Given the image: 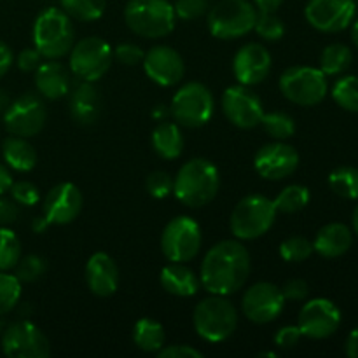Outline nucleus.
Wrapping results in <instances>:
<instances>
[{"label": "nucleus", "instance_id": "1", "mask_svg": "<svg viewBox=\"0 0 358 358\" xmlns=\"http://www.w3.org/2000/svg\"><path fill=\"white\" fill-rule=\"evenodd\" d=\"M250 276V254L240 240H222L210 247L199 268V283L206 292L231 296Z\"/></svg>", "mask_w": 358, "mask_h": 358}, {"label": "nucleus", "instance_id": "2", "mask_svg": "<svg viewBox=\"0 0 358 358\" xmlns=\"http://www.w3.org/2000/svg\"><path fill=\"white\" fill-rule=\"evenodd\" d=\"M220 189L219 168L205 157L184 163L173 178V194L189 208H203L215 199Z\"/></svg>", "mask_w": 358, "mask_h": 358}, {"label": "nucleus", "instance_id": "3", "mask_svg": "<svg viewBox=\"0 0 358 358\" xmlns=\"http://www.w3.org/2000/svg\"><path fill=\"white\" fill-rule=\"evenodd\" d=\"M34 48L45 59H62L76 44L72 17L58 7H45L34 23Z\"/></svg>", "mask_w": 358, "mask_h": 358}, {"label": "nucleus", "instance_id": "4", "mask_svg": "<svg viewBox=\"0 0 358 358\" xmlns=\"http://www.w3.org/2000/svg\"><path fill=\"white\" fill-rule=\"evenodd\" d=\"M124 21L138 37L161 38L173 31L177 14L170 0H128Z\"/></svg>", "mask_w": 358, "mask_h": 358}, {"label": "nucleus", "instance_id": "5", "mask_svg": "<svg viewBox=\"0 0 358 358\" xmlns=\"http://www.w3.org/2000/svg\"><path fill=\"white\" fill-rule=\"evenodd\" d=\"M192 324L201 339L208 343H222L236 331L238 311L227 296L212 294L196 304Z\"/></svg>", "mask_w": 358, "mask_h": 358}, {"label": "nucleus", "instance_id": "6", "mask_svg": "<svg viewBox=\"0 0 358 358\" xmlns=\"http://www.w3.org/2000/svg\"><path fill=\"white\" fill-rule=\"evenodd\" d=\"M276 208L273 199L261 194L245 196L234 206L229 219V229L240 241H252L264 236L276 220Z\"/></svg>", "mask_w": 358, "mask_h": 358}, {"label": "nucleus", "instance_id": "7", "mask_svg": "<svg viewBox=\"0 0 358 358\" xmlns=\"http://www.w3.org/2000/svg\"><path fill=\"white\" fill-rule=\"evenodd\" d=\"M257 9L250 0H220L210 7L208 31L220 41H234L254 30Z\"/></svg>", "mask_w": 358, "mask_h": 358}, {"label": "nucleus", "instance_id": "8", "mask_svg": "<svg viewBox=\"0 0 358 358\" xmlns=\"http://www.w3.org/2000/svg\"><path fill=\"white\" fill-rule=\"evenodd\" d=\"M215 110V100L203 83L184 84L178 87L170 103V115L178 126L184 128H201L208 124Z\"/></svg>", "mask_w": 358, "mask_h": 358}, {"label": "nucleus", "instance_id": "9", "mask_svg": "<svg viewBox=\"0 0 358 358\" xmlns=\"http://www.w3.org/2000/svg\"><path fill=\"white\" fill-rule=\"evenodd\" d=\"M280 91L290 103L301 107H315L322 103L329 93L327 76L320 69L296 65L280 76Z\"/></svg>", "mask_w": 358, "mask_h": 358}, {"label": "nucleus", "instance_id": "10", "mask_svg": "<svg viewBox=\"0 0 358 358\" xmlns=\"http://www.w3.org/2000/svg\"><path fill=\"white\" fill-rule=\"evenodd\" d=\"M114 49L101 37H84L69 52V69L77 79L96 83L110 70Z\"/></svg>", "mask_w": 358, "mask_h": 358}, {"label": "nucleus", "instance_id": "11", "mask_svg": "<svg viewBox=\"0 0 358 358\" xmlns=\"http://www.w3.org/2000/svg\"><path fill=\"white\" fill-rule=\"evenodd\" d=\"M201 227L187 215L173 217L161 234V250L170 262L192 261L201 250Z\"/></svg>", "mask_w": 358, "mask_h": 358}, {"label": "nucleus", "instance_id": "12", "mask_svg": "<svg viewBox=\"0 0 358 358\" xmlns=\"http://www.w3.org/2000/svg\"><path fill=\"white\" fill-rule=\"evenodd\" d=\"M48 121V110L42 98L35 93H24L13 100L3 112V126L10 135L30 136L38 135Z\"/></svg>", "mask_w": 358, "mask_h": 358}, {"label": "nucleus", "instance_id": "13", "mask_svg": "<svg viewBox=\"0 0 358 358\" xmlns=\"http://www.w3.org/2000/svg\"><path fill=\"white\" fill-rule=\"evenodd\" d=\"M2 352L9 358H48L51 346L37 325L30 320H20L3 329Z\"/></svg>", "mask_w": 358, "mask_h": 358}, {"label": "nucleus", "instance_id": "14", "mask_svg": "<svg viewBox=\"0 0 358 358\" xmlns=\"http://www.w3.org/2000/svg\"><path fill=\"white\" fill-rule=\"evenodd\" d=\"M357 14L355 0H310L304 17L322 34H339L353 23Z\"/></svg>", "mask_w": 358, "mask_h": 358}, {"label": "nucleus", "instance_id": "15", "mask_svg": "<svg viewBox=\"0 0 358 358\" xmlns=\"http://www.w3.org/2000/svg\"><path fill=\"white\" fill-rule=\"evenodd\" d=\"M282 287L271 282H259L247 289L241 299V311L250 322L259 325L271 324L285 308Z\"/></svg>", "mask_w": 358, "mask_h": 358}, {"label": "nucleus", "instance_id": "16", "mask_svg": "<svg viewBox=\"0 0 358 358\" xmlns=\"http://www.w3.org/2000/svg\"><path fill=\"white\" fill-rule=\"evenodd\" d=\"M222 112L227 121L240 129H252L261 124L264 115L262 100L248 86H229L222 94Z\"/></svg>", "mask_w": 358, "mask_h": 358}, {"label": "nucleus", "instance_id": "17", "mask_svg": "<svg viewBox=\"0 0 358 358\" xmlns=\"http://www.w3.org/2000/svg\"><path fill=\"white\" fill-rule=\"evenodd\" d=\"M341 325V310L325 297L311 299L301 308L297 327L301 334L310 339H327Z\"/></svg>", "mask_w": 358, "mask_h": 358}, {"label": "nucleus", "instance_id": "18", "mask_svg": "<svg viewBox=\"0 0 358 358\" xmlns=\"http://www.w3.org/2000/svg\"><path fill=\"white\" fill-rule=\"evenodd\" d=\"M299 166V152L283 140L266 143L255 152L254 168L266 180H283Z\"/></svg>", "mask_w": 358, "mask_h": 358}, {"label": "nucleus", "instance_id": "19", "mask_svg": "<svg viewBox=\"0 0 358 358\" xmlns=\"http://www.w3.org/2000/svg\"><path fill=\"white\" fill-rule=\"evenodd\" d=\"M83 205L84 198L80 189L72 182H62L45 194L42 203V215L49 224L65 226L79 217Z\"/></svg>", "mask_w": 358, "mask_h": 358}, {"label": "nucleus", "instance_id": "20", "mask_svg": "<svg viewBox=\"0 0 358 358\" xmlns=\"http://www.w3.org/2000/svg\"><path fill=\"white\" fill-rule=\"evenodd\" d=\"M147 77L157 86H177L185 73V63L178 51L170 45H154L145 52L142 62Z\"/></svg>", "mask_w": 358, "mask_h": 358}, {"label": "nucleus", "instance_id": "21", "mask_svg": "<svg viewBox=\"0 0 358 358\" xmlns=\"http://www.w3.org/2000/svg\"><path fill=\"white\" fill-rule=\"evenodd\" d=\"M273 58L268 49L257 42H248L241 45L233 59V73L238 84L243 86H257L264 83L271 73Z\"/></svg>", "mask_w": 358, "mask_h": 358}, {"label": "nucleus", "instance_id": "22", "mask_svg": "<svg viewBox=\"0 0 358 358\" xmlns=\"http://www.w3.org/2000/svg\"><path fill=\"white\" fill-rule=\"evenodd\" d=\"M84 278L91 294L98 297H110L119 289V268L114 259L105 252H96L86 262Z\"/></svg>", "mask_w": 358, "mask_h": 358}, {"label": "nucleus", "instance_id": "23", "mask_svg": "<svg viewBox=\"0 0 358 358\" xmlns=\"http://www.w3.org/2000/svg\"><path fill=\"white\" fill-rule=\"evenodd\" d=\"M70 69H66L59 59H45L35 70V87L38 94L48 100H59L70 93L72 79Z\"/></svg>", "mask_w": 358, "mask_h": 358}, {"label": "nucleus", "instance_id": "24", "mask_svg": "<svg viewBox=\"0 0 358 358\" xmlns=\"http://www.w3.org/2000/svg\"><path fill=\"white\" fill-rule=\"evenodd\" d=\"M69 110L79 126L96 124L101 114V96L94 83L83 80L70 91Z\"/></svg>", "mask_w": 358, "mask_h": 358}, {"label": "nucleus", "instance_id": "25", "mask_svg": "<svg viewBox=\"0 0 358 358\" xmlns=\"http://www.w3.org/2000/svg\"><path fill=\"white\" fill-rule=\"evenodd\" d=\"M353 231L343 222H331L322 227L313 240V250L324 259H338L352 248Z\"/></svg>", "mask_w": 358, "mask_h": 358}, {"label": "nucleus", "instance_id": "26", "mask_svg": "<svg viewBox=\"0 0 358 358\" xmlns=\"http://www.w3.org/2000/svg\"><path fill=\"white\" fill-rule=\"evenodd\" d=\"M161 287L177 297H192L199 290V276L185 262H170L161 269Z\"/></svg>", "mask_w": 358, "mask_h": 358}, {"label": "nucleus", "instance_id": "27", "mask_svg": "<svg viewBox=\"0 0 358 358\" xmlns=\"http://www.w3.org/2000/svg\"><path fill=\"white\" fill-rule=\"evenodd\" d=\"M150 143L152 149L161 159L173 161L180 157L182 150H184V135L177 122L171 121H159V124L154 128L152 135H150Z\"/></svg>", "mask_w": 358, "mask_h": 358}, {"label": "nucleus", "instance_id": "28", "mask_svg": "<svg viewBox=\"0 0 358 358\" xmlns=\"http://www.w3.org/2000/svg\"><path fill=\"white\" fill-rule=\"evenodd\" d=\"M2 156L7 166L20 173H27L37 166V150L23 136H7L2 143Z\"/></svg>", "mask_w": 358, "mask_h": 358}, {"label": "nucleus", "instance_id": "29", "mask_svg": "<svg viewBox=\"0 0 358 358\" xmlns=\"http://www.w3.org/2000/svg\"><path fill=\"white\" fill-rule=\"evenodd\" d=\"M164 341H166L164 327L154 318H140L133 327V343L142 352L157 353L164 346Z\"/></svg>", "mask_w": 358, "mask_h": 358}, {"label": "nucleus", "instance_id": "30", "mask_svg": "<svg viewBox=\"0 0 358 358\" xmlns=\"http://www.w3.org/2000/svg\"><path fill=\"white\" fill-rule=\"evenodd\" d=\"M353 62V52L348 45L341 42L329 44L320 55V70L327 77L341 76L350 69Z\"/></svg>", "mask_w": 358, "mask_h": 358}, {"label": "nucleus", "instance_id": "31", "mask_svg": "<svg viewBox=\"0 0 358 358\" xmlns=\"http://www.w3.org/2000/svg\"><path fill=\"white\" fill-rule=\"evenodd\" d=\"M310 189L301 184H290L280 191V194L273 199L276 212L296 213L310 205Z\"/></svg>", "mask_w": 358, "mask_h": 358}, {"label": "nucleus", "instance_id": "32", "mask_svg": "<svg viewBox=\"0 0 358 358\" xmlns=\"http://www.w3.org/2000/svg\"><path fill=\"white\" fill-rule=\"evenodd\" d=\"M62 9L77 21H96L107 9V0H59Z\"/></svg>", "mask_w": 358, "mask_h": 358}, {"label": "nucleus", "instance_id": "33", "mask_svg": "<svg viewBox=\"0 0 358 358\" xmlns=\"http://www.w3.org/2000/svg\"><path fill=\"white\" fill-rule=\"evenodd\" d=\"M329 185L334 194L345 199H358V168L339 166L329 175Z\"/></svg>", "mask_w": 358, "mask_h": 358}, {"label": "nucleus", "instance_id": "34", "mask_svg": "<svg viewBox=\"0 0 358 358\" xmlns=\"http://www.w3.org/2000/svg\"><path fill=\"white\" fill-rule=\"evenodd\" d=\"M332 100L343 110L358 114V76H343L332 86Z\"/></svg>", "mask_w": 358, "mask_h": 358}, {"label": "nucleus", "instance_id": "35", "mask_svg": "<svg viewBox=\"0 0 358 358\" xmlns=\"http://www.w3.org/2000/svg\"><path fill=\"white\" fill-rule=\"evenodd\" d=\"M261 126L275 140H287L296 133V121L285 112H264Z\"/></svg>", "mask_w": 358, "mask_h": 358}, {"label": "nucleus", "instance_id": "36", "mask_svg": "<svg viewBox=\"0 0 358 358\" xmlns=\"http://www.w3.org/2000/svg\"><path fill=\"white\" fill-rule=\"evenodd\" d=\"M21 241L13 229L0 227V271H10L21 259Z\"/></svg>", "mask_w": 358, "mask_h": 358}, {"label": "nucleus", "instance_id": "37", "mask_svg": "<svg viewBox=\"0 0 358 358\" xmlns=\"http://www.w3.org/2000/svg\"><path fill=\"white\" fill-rule=\"evenodd\" d=\"M48 271V262L41 255H21V259L17 261V264L14 266V276L20 280L21 283H34L38 282L42 276Z\"/></svg>", "mask_w": 358, "mask_h": 358}, {"label": "nucleus", "instance_id": "38", "mask_svg": "<svg viewBox=\"0 0 358 358\" xmlns=\"http://www.w3.org/2000/svg\"><path fill=\"white\" fill-rule=\"evenodd\" d=\"M21 299V282L9 271H0V317L10 313Z\"/></svg>", "mask_w": 358, "mask_h": 358}, {"label": "nucleus", "instance_id": "39", "mask_svg": "<svg viewBox=\"0 0 358 358\" xmlns=\"http://www.w3.org/2000/svg\"><path fill=\"white\" fill-rule=\"evenodd\" d=\"M313 252V241L304 236H290L280 245V257L285 262H304Z\"/></svg>", "mask_w": 358, "mask_h": 358}, {"label": "nucleus", "instance_id": "40", "mask_svg": "<svg viewBox=\"0 0 358 358\" xmlns=\"http://www.w3.org/2000/svg\"><path fill=\"white\" fill-rule=\"evenodd\" d=\"M254 31L264 41L276 42L285 35V23L282 17L276 16V13H257Z\"/></svg>", "mask_w": 358, "mask_h": 358}, {"label": "nucleus", "instance_id": "41", "mask_svg": "<svg viewBox=\"0 0 358 358\" xmlns=\"http://www.w3.org/2000/svg\"><path fill=\"white\" fill-rule=\"evenodd\" d=\"M145 189L152 198L164 199L173 194V177L163 170L152 171L145 180Z\"/></svg>", "mask_w": 358, "mask_h": 358}, {"label": "nucleus", "instance_id": "42", "mask_svg": "<svg viewBox=\"0 0 358 358\" xmlns=\"http://www.w3.org/2000/svg\"><path fill=\"white\" fill-rule=\"evenodd\" d=\"M210 7H212V0H177L173 3L175 14L184 21H192L205 16L208 14Z\"/></svg>", "mask_w": 358, "mask_h": 358}, {"label": "nucleus", "instance_id": "43", "mask_svg": "<svg viewBox=\"0 0 358 358\" xmlns=\"http://www.w3.org/2000/svg\"><path fill=\"white\" fill-rule=\"evenodd\" d=\"M9 192H10V198L21 206H35L38 201H41V192H38V187L28 180L13 182Z\"/></svg>", "mask_w": 358, "mask_h": 358}, {"label": "nucleus", "instance_id": "44", "mask_svg": "<svg viewBox=\"0 0 358 358\" xmlns=\"http://www.w3.org/2000/svg\"><path fill=\"white\" fill-rule=\"evenodd\" d=\"M143 56H145V51H142L140 45L131 44V42L119 44L117 48L114 49V58L126 66L140 65V63L143 62Z\"/></svg>", "mask_w": 358, "mask_h": 358}, {"label": "nucleus", "instance_id": "45", "mask_svg": "<svg viewBox=\"0 0 358 358\" xmlns=\"http://www.w3.org/2000/svg\"><path fill=\"white\" fill-rule=\"evenodd\" d=\"M303 334H301V329L297 325H285V327L278 329V332L275 334L273 341L278 348L282 350H290L296 348L297 343L301 341Z\"/></svg>", "mask_w": 358, "mask_h": 358}, {"label": "nucleus", "instance_id": "46", "mask_svg": "<svg viewBox=\"0 0 358 358\" xmlns=\"http://www.w3.org/2000/svg\"><path fill=\"white\" fill-rule=\"evenodd\" d=\"M282 292L285 301H304L310 296V287L304 280L294 278L282 287Z\"/></svg>", "mask_w": 358, "mask_h": 358}, {"label": "nucleus", "instance_id": "47", "mask_svg": "<svg viewBox=\"0 0 358 358\" xmlns=\"http://www.w3.org/2000/svg\"><path fill=\"white\" fill-rule=\"evenodd\" d=\"M159 358H203V353L189 345H170L163 346L157 352Z\"/></svg>", "mask_w": 358, "mask_h": 358}, {"label": "nucleus", "instance_id": "48", "mask_svg": "<svg viewBox=\"0 0 358 358\" xmlns=\"http://www.w3.org/2000/svg\"><path fill=\"white\" fill-rule=\"evenodd\" d=\"M20 219V208L14 199L0 196V227H9Z\"/></svg>", "mask_w": 358, "mask_h": 358}, {"label": "nucleus", "instance_id": "49", "mask_svg": "<svg viewBox=\"0 0 358 358\" xmlns=\"http://www.w3.org/2000/svg\"><path fill=\"white\" fill-rule=\"evenodd\" d=\"M42 63V55L35 48H27L17 55V69L21 72H35Z\"/></svg>", "mask_w": 358, "mask_h": 358}, {"label": "nucleus", "instance_id": "50", "mask_svg": "<svg viewBox=\"0 0 358 358\" xmlns=\"http://www.w3.org/2000/svg\"><path fill=\"white\" fill-rule=\"evenodd\" d=\"M13 62H14L13 49H10L6 42L0 41V79L9 72L10 66H13Z\"/></svg>", "mask_w": 358, "mask_h": 358}, {"label": "nucleus", "instance_id": "51", "mask_svg": "<svg viewBox=\"0 0 358 358\" xmlns=\"http://www.w3.org/2000/svg\"><path fill=\"white\" fill-rule=\"evenodd\" d=\"M257 13H276L282 7L283 0H254L252 2Z\"/></svg>", "mask_w": 358, "mask_h": 358}, {"label": "nucleus", "instance_id": "52", "mask_svg": "<svg viewBox=\"0 0 358 358\" xmlns=\"http://www.w3.org/2000/svg\"><path fill=\"white\" fill-rule=\"evenodd\" d=\"M345 352L350 358H358V327L353 329L346 338Z\"/></svg>", "mask_w": 358, "mask_h": 358}, {"label": "nucleus", "instance_id": "53", "mask_svg": "<svg viewBox=\"0 0 358 358\" xmlns=\"http://www.w3.org/2000/svg\"><path fill=\"white\" fill-rule=\"evenodd\" d=\"M13 175H10L9 166H3L0 164V196H3L6 192H9L10 185H13Z\"/></svg>", "mask_w": 358, "mask_h": 358}, {"label": "nucleus", "instance_id": "54", "mask_svg": "<svg viewBox=\"0 0 358 358\" xmlns=\"http://www.w3.org/2000/svg\"><path fill=\"white\" fill-rule=\"evenodd\" d=\"M49 226H51V224H49L48 220H45L44 215H42V217H35L34 222H31V227H34L35 233H44V231L48 229Z\"/></svg>", "mask_w": 358, "mask_h": 358}, {"label": "nucleus", "instance_id": "55", "mask_svg": "<svg viewBox=\"0 0 358 358\" xmlns=\"http://www.w3.org/2000/svg\"><path fill=\"white\" fill-rule=\"evenodd\" d=\"M9 103H10V98L9 94H7V91L0 90V115H3V112L7 110Z\"/></svg>", "mask_w": 358, "mask_h": 358}, {"label": "nucleus", "instance_id": "56", "mask_svg": "<svg viewBox=\"0 0 358 358\" xmlns=\"http://www.w3.org/2000/svg\"><path fill=\"white\" fill-rule=\"evenodd\" d=\"M168 114H170V107L164 108V105H157L156 110L152 112L154 119H157V121H164V117H166Z\"/></svg>", "mask_w": 358, "mask_h": 358}, {"label": "nucleus", "instance_id": "57", "mask_svg": "<svg viewBox=\"0 0 358 358\" xmlns=\"http://www.w3.org/2000/svg\"><path fill=\"white\" fill-rule=\"evenodd\" d=\"M352 41H353V44H355L357 49H358V20H355L352 23Z\"/></svg>", "mask_w": 358, "mask_h": 358}, {"label": "nucleus", "instance_id": "58", "mask_svg": "<svg viewBox=\"0 0 358 358\" xmlns=\"http://www.w3.org/2000/svg\"><path fill=\"white\" fill-rule=\"evenodd\" d=\"M352 226H353V231H355V234L358 236V205L355 206V210H353L352 213Z\"/></svg>", "mask_w": 358, "mask_h": 358}, {"label": "nucleus", "instance_id": "59", "mask_svg": "<svg viewBox=\"0 0 358 358\" xmlns=\"http://www.w3.org/2000/svg\"><path fill=\"white\" fill-rule=\"evenodd\" d=\"M259 357H273V358H275L276 353H273V352H264V353H261V355H259Z\"/></svg>", "mask_w": 358, "mask_h": 358}, {"label": "nucleus", "instance_id": "60", "mask_svg": "<svg viewBox=\"0 0 358 358\" xmlns=\"http://www.w3.org/2000/svg\"><path fill=\"white\" fill-rule=\"evenodd\" d=\"M3 329H6V325H3V322L0 320V334H2V332H3Z\"/></svg>", "mask_w": 358, "mask_h": 358}]
</instances>
